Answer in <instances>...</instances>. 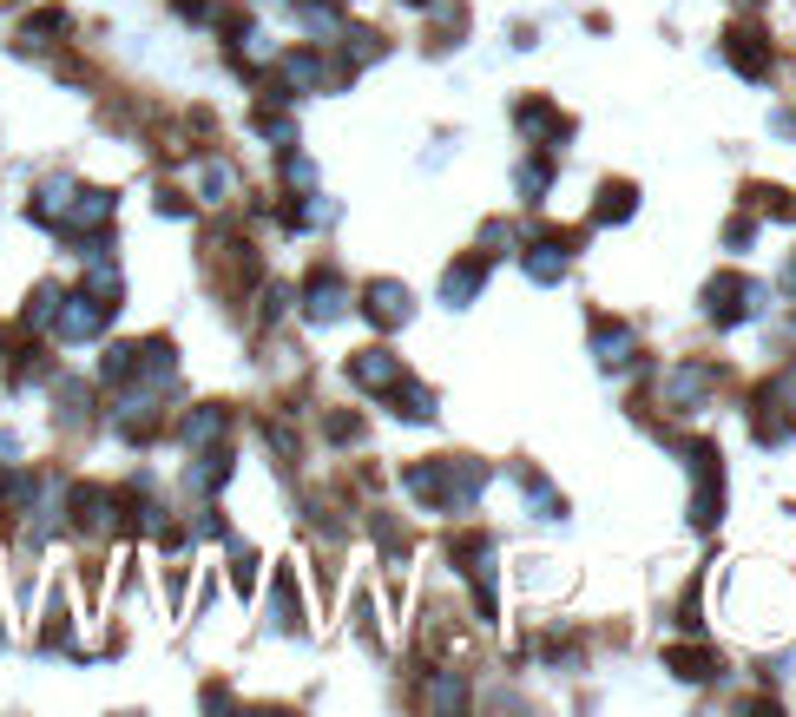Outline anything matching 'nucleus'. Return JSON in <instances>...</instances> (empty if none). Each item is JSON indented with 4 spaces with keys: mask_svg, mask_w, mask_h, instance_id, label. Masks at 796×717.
Segmentation results:
<instances>
[{
    "mask_svg": "<svg viewBox=\"0 0 796 717\" xmlns=\"http://www.w3.org/2000/svg\"><path fill=\"white\" fill-rule=\"evenodd\" d=\"M106 316H112V303H99L92 289H72L67 303L53 310V336H60V343H92V336L106 330Z\"/></svg>",
    "mask_w": 796,
    "mask_h": 717,
    "instance_id": "nucleus-1",
    "label": "nucleus"
},
{
    "mask_svg": "<svg viewBox=\"0 0 796 717\" xmlns=\"http://www.w3.org/2000/svg\"><path fill=\"white\" fill-rule=\"evenodd\" d=\"M705 303H711V323H744V316H757V303H764V289L750 284V277H718V284H705Z\"/></svg>",
    "mask_w": 796,
    "mask_h": 717,
    "instance_id": "nucleus-2",
    "label": "nucleus"
},
{
    "mask_svg": "<svg viewBox=\"0 0 796 717\" xmlns=\"http://www.w3.org/2000/svg\"><path fill=\"white\" fill-rule=\"evenodd\" d=\"M362 310H368V323H382V330H402V323L415 316L409 284H395V277H375V284L362 289Z\"/></svg>",
    "mask_w": 796,
    "mask_h": 717,
    "instance_id": "nucleus-3",
    "label": "nucleus"
},
{
    "mask_svg": "<svg viewBox=\"0 0 796 717\" xmlns=\"http://www.w3.org/2000/svg\"><path fill=\"white\" fill-rule=\"evenodd\" d=\"M343 310H350V289H343V277H336V271H316V277H309V289H303V316H309V323H336Z\"/></svg>",
    "mask_w": 796,
    "mask_h": 717,
    "instance_id": "nucleus-4",
    "label": "nucleus"
},
{
    "mask_svg": "<svg viewBox=\"0 0 796 717\" xmlns=\"http://www.w3.org/2000/svg\"><path fill=\"white\" fill-rule=\"evenodd\" d=\"M513 119H520V132H527V139H540L547 151H553V145L573 132V126H567V119H560V112L547 106V99H520V106H513Z\"/></svg>",
    "mask_w": 796,
    "mask_h": 717,
    "instance_id": "nucleus-5",
    "label": "nucleus"
},
{
    "mask_svg": "<svg viewBox=\"0 0 796 717\" xmlns=\"http://www.w3.org/2000/svg\"><path fill=\"white\" fill-rule=\"evenodd\" d=\"M350 375H356V389H368V395H389V389L402 382V362H395V350H362V356L350 362Z\"/></svg>",
    "mask_w": 796,
    "mask_h": 717,
    "instance_id": "nucleus-6",
    "label": "nucleus"
},
{
    "mask_svg": "<svg viewBox=\"0 0 796 717\" xmlns=\"http://www.w3.org/2000/svg\"><path fill=\"white\" fill-rule=\"evenodd\" d=\"M527 277L533 284H560L567 277V264H573V251H567V237H540V244H527Z\"/></svg>",
    "mask_w": 796,
    "mask_h": 717,
    "instance_id": "nucleus-7",
    "label": "nucleus"
},
{
    "mask_svg": "<svg viewBox=\"0 0 796 717\" xmlns=\"http://www.w3.org/2000/svg\"><path fill=\"white\" fill-rule=\"evenodd\" d=\"M481 284H488V257H461V264L448 271V284H441V303H454V310H461V303H468Z\"/></svg>",
    "mask_w": 796,
    "mask_h": 717,
    "instance_id": "nucleus-8",
    "label": "nucleus"
},
{
    "mask_svg": "<svg viewBox=\"0 0 796 717\" xmlns=\"http://www.w3.org/2000/svg\"><path fill=\"white\" fill-rule=\"evenodd\" d=\"M224 422H230V409L205 402V409H191V415L178 422V441H185V448H205V441H217V434H224Z\"/></svg>",
    "mask_w": 796,
    "mask_h": 717,
    "instance_id": "nucleus-9",
    "label": "nucleus"
},
{
    "mask_svg": "<svg viewBox=\"0 0 796 717\" xmlns=\"http://www.w3.org/2000/svg\"><path fill=\"white\" fill-rule=\"evenodd\" d=\"M724 53H730V67H744L750 79H764V72H770V53H764V33H750V27H737Z\"/></svg>",
    "mask_w": 796,
    "mask_h": 717,
    "instance_id": "nucleus-10",
    "label": "nucleus"
},
{
    "mask_svg": "<svg viewBox=\"0 0 796 717\" xmlns=\"http://www.w3.org/2000/svg\"><path fill=\"white\" fill-rule=\"evenodd\" d=\"M592 356H599V369H626L632 330H626V323H599V330H592Z\"/></svg>",
    "mask_w": 796,
    "mask_h": 717,
    "instance_id": "nucleus-11",
    "label": "nucleus"
},
{
    "mask_svg": "<svg viewBox=\"0 0 796 717\" xmlns=\"http://www.w3.org/2000/svg\"><path fill=\"white\" fill-rule=\"evenodd\" d=\"M665 389H671V409H698V402L711 395V369H698V362H691V369H671Z\"/></svg>",
    "mask_w": 796,
    "mask_h": 717,
    "instance_id": "nucleus-12",
    "label": "nucleus"
},
{
    "mask_svg": "<svg viewBox=\"0 0 796 717\" xmlns=\"http://www.w3.org/2000/svg\"><path fill=\"white\" fill-rule=\"evenodd\" d=\"M185 481H191V494H217V488L230 481V454H224V448H217V454H198V468H191Z\"/></svg>",
    "mask_w": 796,
    "mask_h": 717,
    "instance_id": "nucleus-13",
    "label": "nucleus"
},
{
    "mask_svg": "<svg viewBox=\"0 0 796 717\" xmlns=\"http://www.w3.org/2000/svg\"><path fill=\"white\" fill-rule=\"evenodd\" d=\"M53 33H67V13H60V7H40V13H33V20H27L13 40H20V47H47Z\"/></svg>",
    "mask_w": 796,
    "mask_h": 717,
    "instance_id": "nucleus-14",
    "label": "nucleus"
},
{
    "mask_svg": "<svg viewBox=\"0 0 796 717\" xmlns=\"http://www.w3.org/2000/svg\"><path fill=\"white\" fill-rule=\"evenodd\" d=\"M67 205H72V178H47V185H40V205H33V217H40V224H60V217H67Z\"/></svg>",
    "mask_w": 796,
    "mask_h": 717,
    "instance_id": "nucleus-15",
    "label": "nucleus"
},
{
    "mask_svg": "<svg viewBox=\"0 0 796 717\" xmlns=\"http://www.w3.org/2000/svg\"><path fill=\"white\" fill-rule=\"evenodd\" d=\"M389 395H395V409H402L409 422H434V389H415V382H395Z\"/></svg>",
    "mask_w": 796,
    "mask_h": 717,
    "instance_id": "nucleus-16",
    "label": "nucleus"
},
{
    "mask_svg": "<svg viewBox=\"0 0 796 717\" xmlns=\"http://www.w3.org/2000/svg\"><path fill=\"white\" fill-rule=\"evenodd\" d=\"M132 375H139V350L132 343H112L106 362H99V382H132Z\"/></svg>",
    "mask_w": 796,
    "mask_h": 717,
    "instance_id": "nucleus-17",
    "label": "nucleus"
},
{
    "mask_svg": "<svg viewBox=\"0 0 796 717\" xmlns=\"http://www.w3.org/2000/svg\"><path fill=\"white\" fill-rule=\"evenodd\" d=\"M271 626H296V579L289 573H277V586H271Z\"/></svg>",
    "mask_w": 796,
    "mask_h": 717,
    "instance_id": "nucleus-18",
    "label": "nucleus"
},
{
    "mask_svg": "<svg viewBox=\"0 0 796 717\" xmlns=\"http://www.w3.org/2000/svg\"><path fill=\"white\" fill-rule=\"evenodd\" d=\"M632 198H639V191H632V185H606V191H599V224H619V217L632 212Z\"/></svg>",
    "mask_w": 796,
    "mask_h": 717,
    "instance_id": "nucleus-19",
    "label": "nucleus"
},
{
    "mask_svg": "<svg viewBox=\"0 0 796 717\" xmlns=\"http://www.w3.org/2000/svg\"><path fill=\"white\" fill-rule=\"evenodd\" d=\"M547 185H553V165H547V158H527V165H520V198H527V205H540V191H547Z\"/></svg>",
    "mask_w": 796,
    "mask_h": 717,
    "instance_id": "nucleus-20",
    "label": "nucleus"
},
{
    "mask_svg": "<svg viewBox=\"0 0 796 717\" xmlns=\"http://www.w3.org/2000/svg\"><path fill=\"white\" fill-rule=\"evenodd\" d=\"M671 671H678V678H691V685H705V678H718L705 651H671Z\"/></svg>",
    "mask_w": 796,
    "mask_h": 717,
    "instance_id": "nucleus-21",
    "label": "nucleus"
},
{
    "mask_svg": "<svg viewBox=\"0 0 796 717\" xmlns=\"http://www.w3.org/2000/svg\"><path fill=\"white\" fill-rule=\"evenodd\" d=\"M53 303H60V289H53V284H40V289H33V303H27V316H20V323H27V330L53 323Z\"/></svg>",
    "mask_w": 796,
    "mask_h": 717,
    "instance_id": "nucleus-22",
    "label": "nucleus"
},
{
    "mask_svg": "<svg viewBox=\"0 0 796 717\" xmlns=\"http://www.w3.org/2000/svg\"><path fill=\"white\" fill-rule=\"evenodd\" d=\"M230 185H237V178H230V165H205V205H224V198H230Z\"/></svg>",
    "mask_w": 796,
    "mask_h": 717,
    "instance_id": "nucleus-23",
    "label": "nucleus"
},
{
    "mask_svg": "<svg viewBox=\"0 0 796 717\" xmlns=\"http://www.w3.org/2000/svg\"><path fill=\"white\" fill-rule=\"evenodd\" d=\"M343 40H350V47H343V53H350V67H362V60H375V53H382V40H375V33H343Z\"/></svg>",
    "mask_w": 796,
    "mask_h": 717,
    "instance_id": "nucleus-24",
    "label": "nucleus"
},
{
    "mask_svg": "<svg viewBox=\"0 0 796 717\" xmlns=\"http://www.w3.org/2000/svg\"><path fill=\"white\" fill-rule=\"evenodd\" d=\"M60 422H86V389H79V382L60 389Z\"/></svg>",
    "mask_w": 796,
    "mask_h": 717,
    "instance_id": "nucleus-25",
    "label": "nucleus"
},
{
    "mask_svg": "<svg viewBox=\"0 0 796 717\" xmlns=\"http://www.w3.org/2000/svg\"><path fill=\"white\" fill-rule=\"evenodd\" d=\"M13 454H20V441H13V434H0V468H7Z\"/></svg>",
    "mask_w": 796,
    "mask_h": 717,
    "instance_id": "nucleus-26",
    "label": "nucleus"
},
{
    "mask_svg": "<svg viewBox=\"0 0 796 717\" xmlns=\"http://www.w3.org/2000/svg\"><path fill=\"white\" fill-rule=\"evenodd\" d=\"M0 343H7V330H0Z\"/></svg>",
    "mask_w": 796,
    "mask_h": 717,
    "instance_id": "nucleus-27",
    "label": "nucleus"
},
{
    "mask_svg": "<svg viewBox=\"0 0 796 717\" xmlns=\"http://www.w3.org/2000/svg\"><path fill=\"white\" fill-rule=\"evenodd\" d=\"M409 7H422V0H409Z\"/></svg>",
    "mask_w": 796,
    "mask_h": 717,
    "instance_id": "nucleus-28",
    "label": "nucleus"
}]
</instances>
